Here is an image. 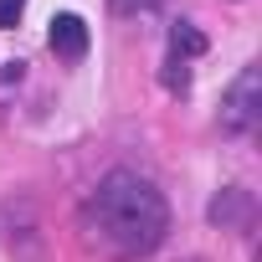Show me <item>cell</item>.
Returning a JSON list of instances; mask_svg holds the SVG:
<instances>
[{
	"label": "cell",
	"mask_w": 262,
	"mask_h": 262,
	"mask_svg": "<svg viewBox=\"0 0 262 262\" xmlns=\"http://www.w3.org/2000/svg\"><path fill=\"white\" fill-rule=\"evenodd\" d=\"M252 211H257V201H252V190H242V185H226L216 201H211V221L216 226H226V231H242V226H252Z\"/></svg>",
	"instance_id": "cell-4"
},
{
	"label": "cell",
	"mask_w": 262,
	"mask_h": 262,
	"mask_svg": "<svg viewBox=\"0 0 262 262\" xmlns=\"http://www.w3.org/2000/svg\"><path fill=\"white\" fill-rule=\"evenodd\" d=\"M201 52H206V36H201L190 21H175V26H170V57H175V62H190V57H201Z\"/></svg>",
	"instance_id": "cell-5"
},
{
	"label": "cell",
	"mask_w": 262,
	"mask_h": 262,
	"mask_svg": "<svg viewBox=\"0 0 262 262\" xmlns=\"http://www.w3.org/2000/svg\"><path fill=\"white\" fill-rule=\"evenodd\" d=\"M26 16V0H0V26H16Z\"/></svg>",
	"instance_id": "cell-7"
},
{
	"label": "cell",
	"mask_w": 262,
	"mask_h": 262,
	"mask_svg": "<svg viewBox=\"0 0 262 262\" xmlns=\"http://www.w3.org/2000/svg\"><path fill=\"white\" fill-rule=\"evenodd\" d=\"M82 231H88V242L98 247V252H108V257H149L160 242H165V231H170V206H165V195L144 180V175H134V170H113V175H103L98 180V190L88 195V206H82Z\"/></svg>",
	"instance_id": "cell-1"
},
{
	"label": "cell",
	"mask_w": 262,
	"mask_h": 262,
	"mask_svg": "<svg viewBox=\"0 0 262 262\" xmlns=\"http://www.w3.org/2000/svg\"><path fill=\"white\" fill-rule=\"evenodd\" d=\"M257 118H262V72L242 67V77L221 98V128H226V134H252Z\"/></svg>",
	"instance_id": "cell-2"
},
{
	"label": "cell",
	"mask_w": 262,
	"mask_h": 262,
	"mask_svg": "<svg viewBox=\"0 0 262 262\" xmlns=\"http://www.w3.org/2000/svg\"><path fill=\"white\" fill-rule=\"evenodd\" d=\"M88 21L82 16H72V11H62V16H52V31H47V47L62 57V62H82L88 57Z\"/></svg>",
	"instance_id": "cell-3"
},
{
	"label": "cell",
	"mask_w": 262,
	"mask_h": 262,
	"mask_svg": "<svg viewBox=\"0 0 262 262\" xmlns=\"http://www.w3.org/2000/svg\"><path fill=\"white\" fill-rule=\"evenodd\" d=\"M165 88H170V93H185V88H190V67L170 57V62H165Z\"/></svg>",
	"instance_id": "cell-6"
}]
</instances>
